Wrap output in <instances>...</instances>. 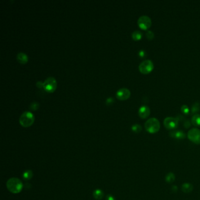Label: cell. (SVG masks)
<instances>
[{"label":"cell","mask_w":200,"mask_h":200,"mask_svg":"<svg viewBox=\"0 0 200 200\" xmlns=\"http://www.w3.org/2000/svg\"><path fill=\"white\" fill-rule=\"evenodd\" d=\"M43 88L48 92H53L56 88V82L55 78L53 77L47 78L43 83Z\"/></svg>","instance_id":"5"},{"label":"cell","mask_w":200,"mask_h":200,"mask_svg":"<svg viewBox=\"0 0 200 200\" xmlns=\"http://www.w3.org/2000/svg\"><path fill=\"white\" fill-rule=\"evenodd\" d=\"M170 136L171 137L176 139H178V140L184 139H185V136H186L185 133L181 130H174V131L171 132L170 133Z\"/></svg>","instance_id":"11"},{"label":"cell","mask_w":200,"mask_h":200,"mask_svg":"<svg viewBox=\"0 0 200 200\" xmlns=\"http://www.w3.org/2000/svg\"><path fill=\"white\" fill-rule=\"evenodd\" d=\"M106 200H116L115 198L114 197L113 195L109 194L108 195L106 196Z\"/></svg>","instance_id":"25"},{"label":"cell","mask_w":200,"mask_h":200,"mask_svg":"<svg viewBox=\"0 0 200 200\" xmlns=\"http://www.w3.org/2000/svg\"><path fill=\"white\" fill-rule=\"evenodd\" d=\"M130 96V92L127 88H121L116 92V97L124 101L127 99Z\"/></svg>","instance_id":"9"},{"label":"cell","mask_w":200,"mask_h":200,"mask_svg":"<svg viewBox=\"0 0 200 200\" xmlns=\"http://www.w3.org/2000/svg\"><path fill=\"white\" fill-rule=\"evenodd\" d=\"M184 125L185 127L189 128L191 126V124H190V122L189 120H187V121H185Z\"/></svg>","instance_id":"26"},{"label":"cell","mask_w":200,"mask_h":200,"mask_svg":"<svg viewBox=\"0 0 200 200\" xmlns=\"http://www.w3.org/2000/svg\"><path fill=\"white\" fill-rule=\"evenodd\" d=\"M113 102V99L111 97H109L106 99V103L107 104H109V103H111Z\"/></svg>","instance_id":"28"},{"label":"cell","mask_w":200,"mask_h":200,"mask_svg":"<svg viewBox=\"0 0 200 200\" xmlns=\"http://www.w3.org/2000/svg\"><path fill=\"white\" fill-rule=\"evenodd\" d=\"M36 84V86L39 88H41L42 87H43V83L42 82H41V81L37 82Z\"/></svg>","instance_id":"27"},{"label":"cell","mask_w":200,"mask_h":200,"mask_svg":"<svg viewBox=\"0 0 200 200\" xmlns=\"http://www.w3.org/2000/svg\"><path fill=\"white\" fill-rule=\"evenodd\" d=\"M93 197L97 200H100L102 199L104 195V193L100 189H96L95 190L93 193Z\"/></svg>","instance_id":"14"},{"label":"cell","mask_w":200,"mask_h":200,"mask_svg":"<svg viewBox=\"0 0 200 200\" xmlns=\"http://www.w3.org/2000/svg\"><path fill=\"white\" fill-rule=\"evenodd\" d=\"M34 121V116L30 111H24L21 115L19 122L21 126L24 127L31 126Z\"/></svg>","instance_id":"3"},{"label":"cell","mask_w":200,"mask_h":200,"mask_svg":"<svg viewBox=\"0 0 200 200\" xmlns=\"http://www.w3.org/2000/svg\"><path fill=\"white\" fill-rule=\"evenodd\" d=\"M17 59L21 64H25L28 61V57L25 53L19 52L17 55Z\"/></svg>","instance_id":"13"},{"label":"cell","mask_w":200,"mask_h":200,"mask_svg":"<svg viewBox=\"0 0 200 200\" xmlns=\"http://www.w3.org/2000/svg\"><path fill=\"white\" fill-rule=\"evenodd\" d=\"M181 190L185 193H189L193 191V185L190 183H188V182L184 183L182 185Z\"/></svg>","instance_id":"12"},{"label":"cell","mask_w":200,"mask_h":200,"mask_svg":"<svg viewBox=\"0 0 200 200\" xmlns=\"http://www.w3.org/2000/svg\"><path fill=\"white\" fill-rule=\"evenodd\" d=\"M145 126L147 132L150 133L154 134L159 131L160 128V123L159 120H157L156 118H152L146 121Z\"/></svg>","instance_id":"2"},{"label":"cell","mask_w":200,"mask_h":200,"mask_svg":"<svg viewBox=\"0 0 200 200\" xmlns=\"http://www.w3.org/2000/svg\"><path fill=\"white\" fill-rule=\"evenodd\" d=\"M132 38L135 41H139L142 38V33L139 31H135L132 33Z\"/></svg>","instance_id":"18"},{"label":"cell","mask_w":200,"mask_h":200,"mask_svg":"<svg viewBox=\"0 0 200 200\" xmlns=\"http://www.w3.org/2000/svg\"><path fill=\"white\" fill-rule=\"evenodd\" d=\"M181 110L185 115H189L190 113V109L187 105H182L181 107Z\"/></svg>","instance_id":"21"},{"label":"cell","mask_w":200,"mask_h":200,"mask_svg":"<svg viewBox=\"0 0 200 200\" xmlns=\"http://www.w3.org/2000/svg\"><path fill=\"white\" fill-rule=\"evenodd\" d=\"M176 178L175 175L173 173H169L166 176V181L168 183H171L174 181Z\"/></svg>","instance_id":"17"},{"label":"cell","mask_w":200,"mask_h":200,"mask_svg":"<svg viewBox=\"0 0 200 200\" xmlns=\"http://www.w3.org/2000/svg\"><path fill=\"white\" fill-rule=\"evenodd\" d=\"M22 177H23V178L26 181L31 180L32 177H33L32 171L30 170L25 171L22 174Z\"/></svg>","instance_id":"16"},{"label":"cell","mask_w":200,"mask_h":200,"mask_svg":"<svg viewBox=\"0 0 200 200\" xmlns=\"http://www.w3.org/2000/svg\"><path fill=\"white\" fill-rule=\"evenodd\" d=\"M38 107H39V104L38 103H36V102H32L30 105V109L34 110H36L38 108Z\"/></svg>","instance_id":"23"},{"label":"cell","mask_w":200,"mask_h":200,"mask_svg":"<svg viewBox=\"0 0 200 200\" xmlns=\"http://www.w3.org/2000/svg\"><path fill=\"white\" fill-rule=\"evenodd\" d=\"M189 139L197 145H200V130L198 128H193L188 132Z\"/></svg>","instance_id":"6"},{"label":"cell","mask_w":200,"mask_h":200,"mask_svg":"<svg viewBox=\"0 0 200 200\" xmlns=\"http://www.w3.org/2000/svg\"><path fill=\"white\" fill-rule=\"evenodd\" d=\"M137 24L141 29L147 30L151 26V20L148 16H143L139 18Z\"/></svg>","instance_id":"7"},{"label":"cell","mask_w":200,"mask_h":200,"mask_svg":"<svg viewBox=\"0 0 200 200\" xmlns=\"http://www.w3.org/2000/svg\"><path fill=\"white\" fill-rule=\"evenodd\" d=\"M146 36L149 40H152L154 38V34L152 31H148L146 34Z\"/></svg>","instance_id":"22"},{"label":"cell","mask_w":200,"mask_h":200,"mask_svg":"<svg viewBox=\"0 0 200 200\" xmlns=\"http://www.w3.org/2000/svg\"><path fill=\"white\" fill-rule=\"evenodd\" d=\"M178 125V120L171 117L166 118L164 120V126L168 130L175 129Z\"/></svg>","instance_id":"8"},{"label":"cell","mask_w":200,"mask_h":200,"mask_svg":"<svg viewBox=\"0 0 200 200\" xmlns=\"http://www.w3.org/2000/svg\"><path fill=\"white\" fill-rule=\"evenodd\" d=\"M132 130L133 132H134L136 133H139L142 130V127L140 124H135L132 126Z\"/></svg>","instance_id":"19"},{"label":"cell","mask_w":200,"mask_h":200,"mask_svg":"<svg viewBox=\"0 0 200 200\" xmlns=\"http://www.w3.org/2000/svg\"><path fill=\"white\" fill-rule=\"evenodd\" d=\"M139 69L141 74L145 75L149 74L154 69V64L150 59L145 60L140 64Z\"/></svg>","instance_id":"4"},{"label":"cell","mask_w":200,"mask_h":200,"mask_svg":"<svg viewBox=\"0 0 200 200\" xmlns=\"http://www.w3.org/2000/svg\"><path fill=\"white\" fill-rule=\"evenodd\" d=\"M200 110V104L199 103H195L191 108L192 113H195Z\"/></svg>","instance_id":"20"},{"label":"cell","mask_w":200,"mask_h":200,"mask_svg":"<svg viewBox=\"0 0 200 200\" xmlns=\"http://www.w3.org/2000/svg\"><path fill=\"white\" fill-rule=\"evenodd\" d=\"M146 55H147V53H146V51H144V50H141L139 52V56L140 57V58H145Z\"/></svg>","instance_id":"24"},{"label":"cell","mask_w":200,"mask_h":200,"mask_svg":"<svg viewBox=\"0 0 200 200\" xmlns=\"http://www.w3.org/2000/svg\"><path fill=\"white\" fill-rule=\"evenodd\" d=\"M191 123L195 126H200V115L199 114H195L191 119Z\"/></svg>","instance_id":"15"},{"label":"cell","mask_w":200,"mask_h":200,"mask_svg":"<svg viewBox=\"0 0 200 200\" xmlns=\"http://www.w3.org/2000/svg\"><path fill=\"white\" fill-rule=\"evenodd\" d=\"M150 114V108L147 106H142L139 110V115L141 119L147 118Z\"/></svg>","instance_id":"10"},{"label":"cell","mask_w":200,"mask_h":200,"mask_svg":"<svg viewBox=\"0 0 200 200\" xmlns=\"http://www.w3.org/2000/svg\"><path fill=\"white\" fill-rule=\"evenodd\" d=\"M172 190H173L174 191H177V187L176 186V185H174V186L172 187Z\"/></svg>","instance_id":"29"},{"label":"cell","mask_w":200,"mask_h":200,"mask_svg":"<svg viewBox=\"0 0 200 200\" xmlns=\"http://www.w3.org/2000/svg\"><path fill=\"white\" fill-rule=\"evenodd\" d=\"M7 187L11 193L13 194H18L22 191L23 184L19 178L12 177L7 181Z\"/></svg>","instance_id":"1"}]
</instances>
